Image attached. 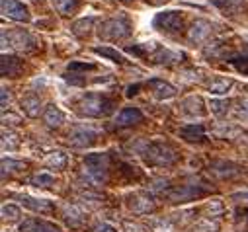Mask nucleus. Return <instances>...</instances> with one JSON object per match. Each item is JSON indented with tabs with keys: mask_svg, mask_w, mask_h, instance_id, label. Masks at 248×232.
Segmentation results:
<instances>
[{
	"mask_svg": "<svg viewBox=\"0 0 248 232\" xmlns=\"http://www.w3.org/2000/svg\"><path fill=\"white\" fill-rule=\"evenodd\" d=\"M65 217L69 218V222L73 220V224H78L82 220V211L77 205H67L65 207Z\"/></svg>",
	"mask_w": 248,
	"mask_h": 232,
	"instance_id": "28",
	"label": "nucleus"
},
{
	"mask_svg": "<svg viewBox=\"0 0 248 232\" xmlns=\"http://www.w3.org/2000/svg\"><path fill=\"white\" fill-rule=\"evenodd\" d=\"M227 107H229V103L225 100H211V111L215 115H225L227 113Z\"/></svg>",
	"mask_w": 248,
	"mask_h": 232,
	"instance_id": "32",
	"label": "nucleus"
},
{
	"mask_svg": "<svg viewBox=\"0 0 248 232\" xmlns=\"http://www.w3.org/2000/svg\"><path fill=\"white\" fill-rule=\"evenodd\" d=\"M22 109H24V113L28 115V117H37L39 111H41V102H39V98L33 96V94L22 98Z\"/></svg>",
	"mask_w": 248,
	"mask_h": 232,
	"instance_id": "19",
	"label": "nucleus"
},
{
	"mask_svg": "<svg viewBox=\"0 0 248 232\" xmlns=\"http://www.w3.org/2000/svg\"><path fill=\"white\" fill-rule=\"evenodd\" d=\"M232 86V80L231 78H219V80H213L209 84V92L215 94V96H223L229 92V88Z\"/></svg>",
	"mask_w": 248,
	"mask_h": 232,
	"instance_id": "23",
	"label": "nucleus"
},
{
	"mask_svg": "<svg viewBox=\"0 0 248 232\" xmlns=\"http://www.w3.org/2000/svg\"><path fill=\"white\" fill-rule=\"evenodd\" d=\"M96 55H102V57H108V59H111L113 63H123L125 59H123V55L119 53V51H115V49H111V47H94L92 49Z\"/></svg>",
	"mask_w": 248,
	"mask_h": 232,
	"instance_id": "25",
	"label": "nucleus"
},
{
	"mask_svg": "<svg viewBox=\"0 0 248 232\" xmlns=\"http://www.w3.org/2000/svg\"><path fill=\"white\" fill-rule=\"evenodd\" d=\"M121 2H129V0H121Z\"/></svg>",
	"mask_w": 248,
	"mask_h": 232,
	"instance_id": "38",
	"label": "nucleus"
},
{
	"mask_svg": "<svg viewBox=\"0 0 248 232\" xmlns=\"http://www.w3.org/2000/svg\"><path fill=\"white\" fill-rule=\"evenodd\" d=\"M182 107L186 113H190V115H203L205 109H203V100L200 96H190V98H186L182 102Z\"/></svg>",
	"mask_w": 248,
	"mask_h": 232,
	"instance_id": "17",
	"label": "nucleus"
},
{
	"mask_svg": "<svg viewBox=\"0 0 248 232\" xmlns=\"http://www.w3.org/2000/svg\"><path fill=\"white\" fill-rule=\"evenodd\" d=\"M8 102H10V96H8V90H6V88H2V109H6V105H8Z\"/></svg>",
	"mask_w": 248,
	"mask_h": 232,
	"instance_id": "37",
	"label": "nucleus"
},
{
	"mask_svg": "<svg viewBox=\"0 0 248 232\" xmlns=\"http://www.w3.org/2000/svg\"><path fill=\"white\" fill-rule=\"evenodd\" d=\"M30 184L35 186V188H51L55 184V178L51 176V174H47V172H39V174H35V176L30 180Z\"/></svg>",
	"mask_w": 248,
	"mask_h": 232,
	"instance_id": "24",
	"label": "nucleus"
},
{
	"mask_svg": "<svg viewBox=\"0 0 248 232\" xmlns=\"http://www.w3.org/2000/svg\"><path fill=\"white\" fill-rule=\"evenodd\" d=\"M100 37L104 39H123L131 33V26L127 22V18H111V20H106L100 28Z\"/></svg>",
	"mask_w": 248,
	"mask_h": 232,
	"instance_id": "2",
	"label": "nucleus"
},
{
	"mask_svg": "<svg viewBox=\"0 0 248 232\" xmlns=\"http://www.w3.org/2000/svg\"><path fill=\"white\" fill-rule=\"evenodd\" d=\"M10 45L14 49H18V51H30L31 45H33V39H31V35L28 31L18 29V31H12L10 33Z\"/></svg>",
	"mask_w": 248,
	"mask_h": 232,
	"instance_id": "11",
	"label": "nucleus"
},
{
	"mask_svg": "<svg viewBox=\"0 0 248 232\" xmlns=\"http://www.w3.org/2000/svg\"><path fill=\"white\" fill-rule=\"evenodd\" d=\"M238 113H240V115H246V117H248V100H242V102H240Z\"/></svg>",
	"mask_w": 248,
	"mask_h": 232,
	"instance_id": "36",
	"label": "nucleus"
},
{
	"mask_svg": "<svg viewBox=\"0 0 248 232\" xmlns=\"http://www.w3.org/2000/svg\"><path fill=\"white\" fill-rule=\"evenodd\" d=\"M45 166L51 168V170H63V168L67 166V154L61 152V150L51 152V154L45 158Z\"/></svg>",
	"mask_w": 248,
	"mask_h": 232,
	"instance_id": "21",
	"label": "nucleus"
},
{
	"mask_svg": "<svg viewBox=\"0 0 248 232\" xmlns=\"http://www.w3.org/2000/svg\"><path fill=\"white\" fill-rule=\"evenodd\" d=\"M84 166H86L88 176L94 182H106V178H108V156L106 154H102V152L86 154Z\"/></svg>",
	"mask_w": 248,
	"mask_h": 232,
	"instance_id": "3",
	"label": "nucleus"
},
{
	"mask_svg": "<svg viewBox=\"0 0 248 232\" xmlns=\"http://www.w3.org/2000/svg\"><path fill=\"white\" fill-rule=\"evenodd\" d=\"M155 28L166 33H174L182 29V16L180 12H160L155 16Z\"/></svg>",
	"mask_w": 248,
	"mask_h": 232,
	"instance_id": "5",
	"label": "nucleus"
},
{
	"mask_svg": "<svg viewBox=\"0 0 248 232\" xmlns=\"http://www.w3.org/2000/svg\"><path fill=\"white\" fill-rule=\"evenodd\" d=\"M92 232H117V230L111 224H108V222H100V224H96L92 228Z\"/></svg>",
	"mask_w": 248,
	"mask_h": 232,
	"instance_id": "35",
	"label": "nucleus"
},
{
	"mask_svg": "<svg viewBox=\"0 0 248 232\" xmlns=\"http://www.w3.org/2000/svg\"><path fill=\"white\" fill-rule=\"evenodd\" d=\"M94 133L92 131H86V129H77V131H73V135H71V145L73 146H88V145H92L94 143Z\"/></svg>",
	"mask_w": 248,
	"mask_h": 232,
	"instance_id": "20",
	"label": "nucleus"
},
{
	"mask_svg": "<svg viewBox=\"0 0 248 232\" xmlns=\"http://www.w3.org/2000/svg\"><path fill=\"white\" fill-rule=\"evenodd\" d=\"M180 137L186 139V141H202L205 139V129L203 125L196 123V125H186L180 129Z\"/></svg>",
	"mask_w": 248,
	"mask_h": 232,
	"instance_id": "18",
	"label": "nucleus"
},
{
	"mask_svg": "<svg viewBox=\"0 0 248 232\" xmlns=\"http://www.w3.org/2000/svg\"><path fill=\"white\" fill-rule=\"evenodd\" d=\"M2 148H8V150H14V148H18V141H16V135L14 133H2Z\"/></svg>",
	"mask_w": 248,
	"mask_h": 232,
	"instance_id": "30",
	"label": "nucleus"
},
{
	"mask_svg": "<svg viewBox=\"0 0 248 232\" xmlns=\"http://www.w3.org/2000/svg\"><path fill=\"white\" fill-rule=\"evenodd\" d=\"M203 195V189H198V188H192V186H180L172 191H168V197L176 203H182V201H190L194 197H200Z\"/></svg>",
	"mask_w": 248,
	"mask_h": 232,
	"instance_id": "10",
	"label": "nucleus"
},
{
	"mask_svg": "<svg viewBox=\"0 0 248 232\" xmlns=\"http://www.w3.org/2000/svg\"><path fill=\"white\" fill-rule=\"evenodd\" d=\"M43 121L49 127H59L61 123L65 121V113L61 111L57 105H47L45 107V113H43Z\"/></svg>",
	"mask_w": 248,
	"mask_h": 232,
	"instance_id": "15",
	"label": "nucleus"
},
{
	"mask_svg": "<svg viewBox=\"0 0 248 232\" xmlns=\"http://www.w3.org/2000/svg\"><path fill=\"white\" fill-rule=\"evenodd\" d=\"M123 230L125 232H143V226H139L137 222H131V220H123Z\"/></svg>",
	"mask_w": 248,
	"mask_h": 232,
	"instance_id": "34",
	"label": "nucleus"
},
{
	"mask_svg": "<svg viewBox=\"0 0 248 232\" xmlns=\"http://www.w3.org/2000/svg\"><path fill=\"white\" fill-rule=\"evenodd\" d=\"M24 69V63L16 57H2V76H8V78H16Z\"/></svg>",
	"mask_w": 248,
	"mask_h": 232,
	"instance_id": "12",
	"label": "nucleus"
},
{
	"mask_svg": "<svg viewBox=\"0 0 248 232\" xmlns=\"http://www.w3.org/2000/svg\"><path fill=\"white\" fill-rule=\"evenodd\" d=\"M94 22H96V18H94V16H90V18H82V20L75 22L73 31H75L77 35H86V33L90 31V28H92V24H94Z\"/></svg>",
	"mask_w": 248,
	"mask_h": 232,
	"instance_id": "27",
	"label": "nucleus"
},
{
	"mask_svg": "<svg viewBox=\"0 0 248 232\" xmlns=\"http://www.w3.org/2000/svg\"><path fill=\"white\" fill-rule=\"evenodd\" d=\"M141 121H143V113L139 107H123L115 117L117 127H129V125H137Z\"/></svg>",
	"mask_w": 248,
	"mask_h": 232,
	"instance_id": "9",
	"label": "nucleus"
},
{
	"mask_svg": "<svg viewBox=\"0 0 248 232\" xmlns=\"http://www.w3.org/2000/svg\"><path fill=\"white\" fill-rule=\"evenodd\" d=\"M149 88H153V92H155V96H156L158 100H164V98H172V96L176 94L174 86H170L168 82H164V80H158V78H153V80H149Z\"/></svg>",
	"mask_w": 248,
	"mask_h": 232,
	"instance_id": "14",
	"label": "nucleus"
},
{
	"mask_svg": "<svg viewBox=\"0 0 248 232\" xmlns=\"http://www.w3.org/2000/svg\"><path fill=\"white\" fill-rule=\"evenodd\" d=\"M129 209L133 213H137V215H147V213H151L155 209V201H153L151 195L139 191V193H133L129 197Z\"/></svg>",
	"mask_w": 248,
	"mask_h": 232,
	"instance_id": "8",
	"label": "nucleus"
},
{
	"mask_svg": "<svg viewBox=\"0 0 248 232\" xmlns=\"http://www.w3.org/2000/svg\"><path fill=\"white\" fill-rule=\"evenodd\" d=\"M51 2H53L55 10L63 16H71L78 6V0H51Z\"/></svg>",
	"mask_w": 248,
	"mask_h": 232,
	"instance_id": "22",
	"label": "nucleus"
},
{
	"mask_svg": "<svg viewBox=\"0 0 248 232\" xmlns=\"http://www.w3.org/2000/svg\"><path fill=\"white\" fill-rule=\"evenodd\" d=\"M115 102L102 94H88L78 102V111L86 117H106L111 113Z\"/></svg>",
	"mask_w": 248,
	"mask_h": 232,
	"instance_id": "1",
	"label": "nucleus"
},
{
	"mask_svg": "<svg viewBox=\"0 0 248 232\" xmlns=\"http://www.w3.org/2000/svg\"><path fill=\"white\" fill-rule=\"evenodd\" d=\"M182 59V55H178V53H170L168 49H160L155 57H153V61L155 63H176V61H180Z\"/></svg>",
	"mask_w": 248,
	"mask_h": 232,
	"instance_id": "26",
	"label": "nucleus"
},
{
	"mask_svg": "<svg viewBox=\"0 0 248 232\" xmlns=\"http://www.w3.org/2000/svg\"><path fill=\"white\" fill-rule=\"evenodd\" d=\"M20 232H63L61 226L43 218H26L20 224Z\"/></svg>",
	"mask_w": 248,
	"mask_h": 232,
	"instance_id": "7",
	"label": "nucleus"
},
{
	"mask_svg": "<svg viewBox=\"0 0 248 232\" xmlns=\"http://www.w3.org/2000/svg\"><path fill=\"white\" fill-rule=\"evenodd\" d=\"M209 33H211V24L205 22V20H196L194 26H192V29H190V39L196 41V43H200L205 37H209Z\"/></svg>",
	"mask_w": 248,
	"mask_h": 232,
	"instance_id": "13",
	"label": "nucleus"
},
{
	"mask_svg": "<svg viewBox=\"0 0 248 232\" xmlns=\"http://www.w3.org/2000/svg\"><path fill=\"white\" fill-rule=\"evenodd\" d=\"M145 160L153 166H168L176 160L174 150L162 143H153L149 145V148L145 150Z\"/></svg>",
	"mask_w": 248,
	"mask_h": 232,
	"instance_id": "4",
	"label": "nucleus"
},
{
	"mask_svg": "<svg viewBox=\"0 0 248 232\" xmlns=\"http://www.w3.org/2000/svg\"><path fill=\"white\" fill-rule=\"evenodd\" d=\"M2 14L10 20H16V22H28L30 20L28 8L22 2H18V0H2Z\"/></svg>",
	"mask_w": 248,
	"mask_h": 232,
	"instance_id": "6",
	"label": "nucleus"
},
{
	"mask_svg": "<svg viewBox=\"0 0 248 232\" xmlns=\"http://www.w3.org/2000/svg\"><path fill=\"white\" fill-rule=\"evenodd\" d=\"M2 218L4 220H18L20 218V209L12 203L8 205H2Z\"/></svg>",
	"mask_w": 248,
	"mask_h": 232,
	"instance_id": "29",
	"label": "nucleus"
},
{
	"mask_svg": "<svg viewBox=\"0 0 248 232\" xmlns=\"http://www.w3.org/2000/svg\"><path fill=\"white\" fill-rule=\"evenodd\" d=\"M96 67L92 65V63H71L69 65V72H77V71H82V72H86V71H94Z\"/></svg>",
	"mask_w": 248,
	"mask_h": 232,
	"instance_id": "33",
	"label": "nucleus"
},
{
	"mask_svg": "<svg viewBox=\"0 0 248 232\" xmlns=\"http://www.w3.org/2000/svg\"><path fill=\"white\" fill-rule=\"evenodd\" d=\"M20 201L24 203V207H28L31 211H37V213H51L53 211L51 203L45 201V199H33L30 195H20Z\"/></svg>",
	"mask_w": 248,
	"mask_h": 232,
	"instance_id": "16",
	"label": "nucleus"
},
{
	"mask_svg": "<svg viewBox=\"0 0 248 232\" xmlns=\"http://www.w3.org/2000/svg\"><path fill=\"white\" fill-rule=\"evenodd\" d=\"M24 166H26L24 162H16V160H12V158H8V160L4 158V160H2V172H4V174H6V172H16V170H22Z\"/></svg>",
	"mask_w": 248,
	"mask_h": 232,
	"instance_id": "31",
	"label": "nucleus"
}]
</instances>
